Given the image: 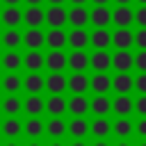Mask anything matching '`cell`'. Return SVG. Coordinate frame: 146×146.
Here are the masks:
<instances>
[{
    "mask_svg": "<svg viewBox=\"0 0 146 146\" xmlns=\"http://www.w3.org/2000/svg\"><path fill=\"white\" fill-rule=\"evenodd\" d=\"M27 146H41V144H39V141H32V144H27Z\"/></svg>",
    "mask_w": 146,
    "mask_h": 146,
    "instance_id": "cell-53",
    "label": "cell"
},
{
    "mask_svg": "<svg viewBox=\"0 0 146 146\" xmlns=\"http://www.w3.org/2000/svg\"><path fill=\"white\" fill-rule=\"evenodd\" d=\"M91 2H94V5H107L110 0H91Z\"/></svg>",
    "mask_w": 146,
    "mask_h": 146,
    "instance_id": "cell-48",
    "label": "cell"
},
{
    "mask_svg": "<svg viewBox=\"0 0 146 146\" xmlns=\"http://www.w3.org/2000/svg\"><path fill=\"white\" fill-rule=\"evenodd\" d=\"M89 130H91V135H94V137L103 139V137H107V135H110V130H112V123H110L105 116H98L96 121H91Z\"/></svg>",
    "mask_w": 146,
    "mask_h": 146,
    "instance_id": "cell-32",
    "label": "cell"
},
{
    "mask_svg": "<svg viewBox=\"0 0 146 146\" xmlns=\"http://www.w3.org/2000/svg\"><path fill=\"white\" fill-rule=\"evenodd\" d=\"M66 46H71V50H84L89 46V32L84 27H73L66 32Z\"/></svg>",
    "mask_w": 146,
    "mask_h": 146,
    "instance_id": "cell-3",
    "label": "cell"
},
{
    "mask_svg": "<svg viewBox=\"0 0 146 146\" xmlns=\"http://www.w3.org/2000/svg\"><path fill=\"white\" fill-rule=\"evenodd\" d=\"M89 87H91V91H96V94H105V91H110V87H112V78H110L105 71H96V75L89 78Z\"/></svg>",
    "mask_w": 146,
    "mask_h": 146,
    "instance_id": "cell-19",
    "label": "cell"
},
{
    "mask_svg": "<svg viewBox=\"0 0 146 146\" xmlns=\"http://www.w3.org/2000/svg\"><path fill=\"white\" fill-rule=\"evenodd\" d=\"M89 66L94 71H110L112 62H110V52L107 50H96L91 57H89Z\"/></svg>",
    "mask_w": 146,
    "mask_h": 146,
    "instance_id": "cell-23",
    "label": "cell"
},
{
    "mask_svg": "<svg viewBox=\"0 0 146 146\" xmlns=\"http://www.w3.org/2000/svg\"><path fill=\"white\" fill-rule=\"evenodd\" d=\"M2 66L7 68V71H18L21 66H23V57L18 55V50L14 48V50H7L5 55H2Z\"/></svg>",
    "mask_w": 146,
    "mask_h": 146,
    "instance_id": "cell-30",
    "label": "cell"
},
{
    "mask_svg": "<svg viewBox=\"0 0 146 146\" xmlns=\"http://www.w3.org/2000/svg\"><path fill=\"white\" fill-rule=\"evenodd\" d=\"M114 2H116V5H130L132 0H114Z\"/></svg>",
    "mask_w": 146,
    "mask_h": 146,
    "instance_id": "cell-46",
    "label": "cell"
},
{
    "mask_svg": "<svg viewBox=\"0 0 146 146\" xmlns=\"http://www.w3.org/2000/svg\"><path fill=\"white\" fill-rule=\"evenodd\" d=\"M43 89L50 94H64L66 91V75L62 71H50L48 78H43Z\"/></svg>",
    "mask_w": 146,
    "mask_h": 146,
    "instance_id": "cell-4",
    "label": "cell"
},
{
    "mask_svg": "<svg viewBox=\"0 0 146 146\" xmlns=\"http://www.w3.org/2000/svg\"><path fill=\"white\" fill-rule=\"evenodd\" d=\"M132 66L139 73H146V50H139L137 55H132Z\"/></svg>",
    "mask_w": 146,
    "mask_h": 146,
    "instance_id": "cell-38",
    "label": "cell"
},
{
    "mask_svg": "<svg viewBox=\"0 0 146 146\" xmlns=\"http://www.w3.org/2000/svg\"><path fill=\"white\" fill-rule=\"evenodd\" d=\"M137 2H139V5H146V0H137Z\"/></svg>",
    "mask_w": 146,
    "mask_h": 146,
    "instance_id": "cell-55",
    "label": "cell"
},
{
    "mask_svg": "<svg viewBox=\"0 0 146 146\" xmlns=\"http://www.w3.org/2000/svg\"><path fill=\"white\" fill-rule=\"evenodd\" d=\"M21 43H25L27 50H41L43 48V32H41V27H27L25 34H21Z\"/></svg>",
    "mask_w": 146,
    "mask_h": 146,
    "instance_id": "cell-6",
    "label": "cell"
},
{
    "mask_svg": "<svg viewBox=\"0 0 146 146\" xmlns=\"http://www.w3.org/2000/svg\"><path fill=\"white\" fill-rule=\"evenodd\" d=\"M66 132H71L73 137L82 139V137L89 132V123H87V119H84V116H75V119H71V123L66 125Z\"/></svg>",
    "mask_w": 146,
    "mask_h": 146,
    "instance_id": "cell-28",
    "label": "cell"
},
{
    "mask_svg": "<svg viewBox=\"0 0 146 146\" xmlns=\"http://www.w3.org/2000/svg\"><path fill=\"white\" fill-rule=\"evenodd\" d=\"M43 112H48L50 116H62L66 112V98L62 94H50L48 100H43Z\"/></svg>",
    "mask_w": 146,
    "mask_h": 146,
    "instance_id": "cell-7",
    "label": "cell"
},
{
    "mask_svg": "<svg viewBox=\"0 0 146 146\" xmlns=\"http://www.w3.org/2000/svg\"><path fill=\"white\" fill-rule=\"evenodd\" d=\"M21 130H23V125H21V121L16 119V116H9L5 123H2V132H5V137H18L21 135Z\"/></svg>",
    "mask_w": 146,
    "mask_h": 146,
    "instance_id": "cell-36",
    "label": "cell"
},
{
    "mask_svg": "<svg viewBox=\"0 0 146 146\" xmlns=\"http://www.w3.org/2000/svg\"><path fill=\"white\" fill-rule=\"evenodd\" d=\"M21 105H23V103H21V98H18L16 94H9V96L2 100V105H0V107H2V112H5V114L16 116V114L21 112Z\"/></svg>",
    "mask_w": 146,
    "mask_h": 146,
    "instance_id": "cell-34",
    "label": "cell"
},
{
    "mask_svg": "<svg viewBox=\"0 0 146 146\" xmlns=\"http://www.w3.org/2000/svg\"><path fill=\"white\" fill-rule=\"evenodd\" d=\"M112 46L116 50H130L132 48V32H130V27H116L112 32Z\"/></svg>",
    "mask_w": 146,
    "mask_h": 146,
    "instance_id": "cell-9",
    "label": "cell"
},
{
    "mask_svg": "<svg viewBox=\"0 0 146 146\" xmlns=\"http://www.w3.org/2000/svg\"><path fill=\"white\" fill-rule=\"evenodd\" d=\"M0 21L7 25V27H18L23 23V11L18 9V5H7L0 14Z\"/></svg>",
    "mask_w": 146,
    "mask_h": 146,
    "instance_id": "cell-14",
    "label": "cell"
},
{
    "mask_svg": "<svg viewBox=\"0 0 146 146\" xmlns=\"http://www.w3.org/2000/svg\"><path fill=\"white\" fill-rule=\"evenodd\" d=\"M89 21L94 23V27H107L112 23V11L105 7V5H96L91 11H89Z\"/></svg>",
    "mask_w": 146,
    "mask_h": 146,
    "instance_id": "cell-11",
    "label": "cell"
},
{
    "mask_svg": "<svg viewBox=\"0 0 146 146\" xmlns=\"http://www.w3.org/2000/svg\"><path fill=\"white\" fill-rule=\"evenodd\" d=\"M87 0H71V5H84Z\"/></svg>",
    "mask_w": 146,
    "mask_h": 146,
    "instance_id": "cell-49",
    "label": "cell"
},
{
    "mask_svg": "<svg viewBox=\"0 0 146 146\" xmlns=\"http://www.w3.org/2000/svg\"><path fill=\"white\" fill-rule=\"evenodd\" d=\"M23 130H25V135L32 137V139H39V137L46 132V130H43V121H41L39 116H30L27 123L23 125Z\"/></svg>",
    "mask_w": 146,
    "mask_h": 146,
    "instance_id": "cell-31",
    "label": "cell"
},
{
    "mask_svg": "<svg viewBox=\"0 0 146 146\" xmlns=\"http://www.w3.org/2000/svg\"><path fill=\"white\" fill-rule=\"evenodd\" d=\"M66 89H71L73 94H84L89 89V78L84 75V71H73L71 78H66Z\"/></svg>",
    "mask_w": 146,
    "mask_h": 146,
    "instance_id": "cell-13",
    "label": "cell"
},
{
    "mask_svg": "<svg viewBox=\"0 0 146 146\" xmlns=\"http://www.w3.org/2000/svg\"><path fill=\"white\" fill-rule=\"evenodd\" d=\"M132 112H137L139 116H146V94H139V98L132 100Z\"/></svg>",
    "mask_w": 146,
    "mask_h": 146,
    "instance_id": "cell-40",
    "label": "cell"
},
{
    "mask_svg": "<svg viewBox=\"0 0 146 146\" xmlns=\"http://www.w3.org/2000/svg\"><path fill=\"white\" fill-rule=\"evenodd\" d=\"M89 110H91L96 116H107L110 110H112V100H110L105 94H96V98L89 100Z\"/></svg>",
    "mask_w": 146,
    "mask_h": 146,
    "instance_id": "cell-20",
    "label": "cell"
},
{
    "mask_svg": "<svg viewBox=\"0 0 146 146\" xmlns=\"http://www.w3.org/2000/svg\"><path fill=\"white\" fill-rule=\"evenodd\" d=\"M21 107H23V110H25L30 116H39V114L43 112V98H41L39 94H30Z\"/></svg>",
    "mask_w": 146,
    "mask_h": 146,
    "instance_id": "cell-25",
    "label": "cell"
},
{
    "mask_svg": "<svg viewBox=\"0 0 146 146\" xmlns=\"http://www.w3.org/2000/svg\"><path fill=\"white\" fill-rule=\"evenodd\" d=\"M21 87H23V80L18 78V73H16V71H9V73L2 78V89H5L7 94H16Z\"/></svg>",
    "mask_w": 146,
    "mask_h": 146,
    "instance_id": "cell-33",
    "label": "cell"
},
{
    "mask_svg": "<svg viewBox=\"0 0 146 146\" xmlns=\"http://www.w3.org/2000/svg\"><path fill=\"white\" fill-rule=\"evenodd\" d=\"M23 87L27 94H41L43 91V75L39 71H30L27 78L23 80Z\"/></svg>",
    "mask_w": 146,
    "mask_h": 146,
    "instance_id": "cell-22",
    "label": "cell"
},
{
    "mask_svg": "<svg viewBox=\"0 0 146 146\" xmlns=\"http://www.w3.org/2000/svg\"><path fill=\"white\" fill-rule=\"evenodd\" d=\"M116 146H130V144H128V141H119Z\"/></svg>",
    "mask_w": 146,
    "mask_h": 146,
    "instance_id": "cell-51",
    "label": "cell"
},
{
    "mask_svg": "<svg viewBox=\"0 0 146 146\" xmlns=\"http://www.w3.org/2000/svg\"><path fill=\"white\" fill-rule=\"evenodd\" d=\"M110 62L116 71H130L132 68V55L130 50H116L114 55H110Z\"/></svg>",
    "mask_w": 146,
    "mask_h": 146,
    "instance_id": "cell-21",
    "label": "cell"
},
{
    "mask_svg": "<svg viewBox=\"0 0 146 146\" xmlns=\"http://www.w3.org/2000/svg\"><path fill=\"white\" fill-rule=\"evenodd\" d=\"M94 146H110V144H107V141H103V139H98V141H96Z\"/></svg>",
    "mask_w": 146,
    "mask_h": 146,
    "instance_id": "cell-44",
    "label": "cell"
},
{
    "mask_svg": "<svg viewBox=\"0 0 146 146\" xmlns=\"http://www.w3.org/2000/svg\"><path fill=\"white\" fill-rule=\"evenodd\" d=\"M23 66L27 71H41L43 68V52L41 50H27V55L23 57Z\"/></svg>",
    "mask_w": 146,
    "mask_h": 146,
    "instance_id": "cell-27",
    "label": "cell"
},
{
    "mask_svg": "<svg viewBox=\"0 0 146 146\" xmlns=\"http://www.w3.org/2000/svg\"><path fill=\"white\" fill-rule=\"evenodd\" d=\"M112 110L119 114V116H128L132 112V98L128 94H119L114 100H112Z\"/></svg>",
    "mask_w": 146,
    "mask_h": 146,
    "instance_id": "cell-26",
    "label": "cell"
},
{
    "mask_svg": "<svg viewBox=\"0 0 146 146\" xmlns=\"http://www.w3.org/2000/svg\"><path fill=\"white\" fill-rule=\"evenodd\" d=\"M112 23L116 27H130L132 25V9H130V5H116V9L112 11Z\"/></svg>",
    "mask_w": 146,
    "mask_h": 146,
    "instance_id": "cell-16",
    "label": "cell"
},
{
    "mask_svg": "<svg viewBox=\"0 0 146 146\" xmlns=\"http://www.w3.org/2000/svg\"><path fill=\"white\" fill-rule=\"evenodd\" d=\"M66 112H71L73 116H84L89 112V98L84 94H73L71 100H66Z\"/></svg>",
    "mask_w": 146,
    "mask_h": 146,
    "instance_id": "cell-8",
    "label": "cell"
},
{
    "mask_svg": "<svg viewBox=\"0 0 146 146\" xmlns=\"http://www.w3.org/2000/svg\"><path fill=\"white\" fill-rule=\"evenodd\" d=\"M43 66L48 71H64L66 68V52L64 50H48V55H43Z\"/></svg>",
    "mask_w": 146,
    "mask_h": 146,
    "instance_id": "cell-10",
    "label": "cell"
},
{
    "mask_svg": "<svg viewBox=\"0 0 146 146\" xmlns=\"http://www.w3.org/2000/svg\"><path fill=\"white\" fill-rule=\"evenodd\" d=\"M43 46H48L50 50H64L66 48V32L62 27H50L48 32H43Z\"/></svg>",
    "mask_w": 146,
    "mask_h": 146,
    "instance_id": "cell-2",
    "label": "cell"
},
{
    "mask_svg": "<svg viewBox=\"0 0 146 146\" xmlns=\"http://www.w3.org/2000/svg\"><path fill=\"white\" fill-rule=\"evenodd\" d=\"M46 2H48V5H64L66 0H46Z\"/></svg>",
    "mask_w": 146,
    "mask_h": 146,
    "instance_id": "cell-43",
    "label": "cell"
},
{
    "mask_svg": "<svg viewBox=\"0 0 146 146\" xmlns=\"http://www.w3.org/2000/svg\"><path fill=\"white\" fill-rule=\"evenodd\" d=\"M5 146H18V144H14V141H9V144H5Z\"/></svg>",
    "mask_w": 146,
    "mask_h": 146,
    "instance_id": "cell-54",
    "label": "cell"
},
{
    "mask_svg": "<svg viewBox=\"0 0 146 146\" xmlns=\"http://www.w3.org/2000/svg\"><path fill=\"white\" fill-rule=\"evenodd\" d=\"M112 130H114V135L116 137H130L132 135V123H130V119L128 116H119L116 121H114V125H112Z\"/></svg>",
    "mask_w": 146,
    "mask_h": 146,
    "instance_id": "cell-35",
    "label": "cell"
},
{
    "mask_svg": "<svg viewBox=\"0 0 146 146\" xmlns=\"http://www.w3.org/2000/svg\"><path fill=\"white\" fill-rule=\"evenodd\" d=\"M0 41H2V46H5L7 50H14V48L21 46V32H18L16 27H7V30L0 34Z\"/></svg>",
    "mask_w": 146,
    "mask_h": 146,
    "instance_id": "cell-29",
    "label": "cell"
},
{
    "mask_svg": "<svg viewBox=\"0 0 146 146\" xmlns=\"http://www.w3.org/2000/svg\"><path fill=\"white\" fill-rule=\"evenodd\" d=\"M89 43L96 48V50H107L110 43H112V34L107 27H96L91 34H89Z\"/></svg>",
    "mask_w": 146,
    "mask_h": 146,
    "instance_id": "cell-12",
    "label": "cell"
},
{
    "mask_svg": "<svg viewBox=\"0 0 146 146\" xmlns=\"http://www.w3.org/2000/svg\"><path fill=\"white\" fill-rule=\"evenodd\" d=\"M66 66L71 71H87L89 68V55L84 50H71V55H66Z\"/></svg>",
    "mask_w": 146,
    "mask_h": 146,
    "instance_id": "cell-17",
    "label": "cell"
},
{
    "mask_svg": "<svg viewBox=\"0 0 146 146\" xmlns=\"http://www.w3.org/2000/svg\"><path fill=\"white\" fill-rule=\"evenodd\" d=\"M66 23H71L73 27H84L89 23V9L84 5H73L71 9H66Z\"/></svg>",
    "mask_w": 146,
    "mask_h": 146,
    "instance_id": "cell-5",
    "label": "cell"
},
{
    "mask_svg": "<svg viewBox=\"0 0 146 146\" xmlns=\"http://www.w3.org/2000/svg\"><path fill=\"white\" fill-rule=\"evenodd\" d=\"M43 23L48 27H64L66 25V9L64 5H50L43 9Z\"/></svg>",
    "mask_w": 146,
    "mask_h": 146,
    "instance_id": "cell-1",
    "label": "cell"
},
{
    "mask_svg": "<svg viewBox=\"0 0 146 146\" xmlns=\"http://www.w3.org/2000/svg\"><path fill=\"white\" fill-rule=\"evenodd\" d=\"M139 146H146V141H141V144H139Z\"/></svg>",
    "mask_w": 146,
    "mask_h": 146,
    "instance_id": "cell-56",
    "label": "cell"
},
{
    "mask_svg": "<svg viewBox=\"0 0 146 146\" xmlns=\"http://www.w3.org/2000/svg\"><path fill=\"white\" fill-rule=\"evenodd\" d=\"M132 89H137L139 94H146V73H139L137 78H132Z\"/></svg>",
    "mask_w": 146,
    "mask_h": 146,
    "instance_id": "cell-41",
    "label": "cell"
},
{
    "mask_svg": "<svg viewBox=\"0 0 146 146\" xmlns=\"http://www.w3.org/2000/svg\"><path fill=\"white\" fill-rule=\"evenodd\" d=\"M43 130H46L52 139H59V137L66 135V123H64L62 116H52L48 123H43Z\"/></svg>",
    "mask_w": 146,
    "mask_h": 146,
    "instance_id": "cell-24",
    "label": "cell"
},
{
    "mask_svg": "<svg viewBox=\"0 0 146 146\" xmlns=\"http://www.w3.org/2000/svg\"><path fill=\"white\" fill-rule=\"evenodd\" d=\"M50 146H64V144H62V141H52Z\"/></svg>",
    "mask_w": 146,
    "mask_h": 146,
    "instance_id": "cell-52",
    "label": "cell"
},
{
    "mask_svg": "<svg viewBox=\"0 0 146 146\" xmlns=\"http://www.w3.org/2000/svg\"><path fill=\"white\" fill-rule=\"evenodd\" d=\"M71 146H87V144H84V141H73Z\"/></svg>",
    "mask_w": 146,
    "mask_h": 146,
    "instance_id": "cell-50",
    "label": "cell"
},
{
    "mask_svg": "<svg viewBox=\"0 0 146 146\" xmlns=\"http://www.w3.org/2000/svg\"><path fill=\"white\" fill-rule=\"evenodd\" d=\"M112 89L116 94H130L132 91V75H130V71H119L112 78Z\"/></svg>",
    "mask_w": 146,
    "mask_h": 146,
    "instance_id": "cell-18",
    "label": "cell"
},
{
    "mask_svg": "<svg viewBox=\"0 0 146 146\" xmlns=\"http://www.w3.org/2000/svg\"><path fill=\"white\" fill-rule=\"evenodd\" d=\"M25 2H27V5H41L43 0H25Z\"/></svg>",
    "mask_w": 146,
    "mask_h": 146,
    "instance_id": "cell-45",
    "label": "cell"
},
{
    "mask_svg": "<svg viewBox=\"0 0 146 146\" xmlns=\"http://www.w3.org/2000/svg\"><path fill=\"white\" fill-rule=\"evenodd\" d=\"M132 130H137L139 137H146V116H141V119L137 121V125H132Z\"/></svg>",
    "mask_w": 146,
    "mask_h": 146,
    "instance_id": "cell-42",
    "label": "cell"
},
{
    "mask_svg": "<svg viewBox=\"0 0 146 146\" xmlns=\"http://www.w3.org/2000/svg\"><path fill=\"white\" fill-rule=\"evenodd\" d=\"M132 46H137L139 50H146V27H139L132 34Z\"/></svg>",
    "mask_w": 146,
    "mask_h": 146,
    "instance_id": "cell-37",
    "label": "cell"
},
{
    "mask_svg": "<svg viewBox=\"0 0 146 146\" xmlns=\"http://www.w3.org/2000/svg\"><path fill=\"white\" fill-rule=\"evenodd\" d=\"M23 23L27 27H41L43 25V9H41V5H27V9L23 11Z\"/></svg>",
    "mask_w": 146,
    "mask_h": 146,
    "instance_id": "cell-15",
    "label": "cell"
},
{
    "mask_svg": "<svg viewBox=\"0 0 146 146\" xmlns=\"http://www.w3.org/2000/svg\"><path fill=\"white\" fill-rule=\"evenodd\" d=\"M2 2H5V5H18L21 0H2Z\"/></svg>",
    "mask_w": 146,
    "mask_h": 146,
    "instance_id": "cell-47",
    "label": "cell"
},
{
    "mask_svg": "<svg viewBox=\"0 0 146 146\" xmlns=\"http://www.w3.org/2000/svg\"><path fill=\"white\" fill-rule=\"evenodd\" d=\"M132 23H137L139 27H146V5H139V9L132 11Z\"/></svg>",
    "mask_w": 146,
    "mask_h": 146,
    "instance_id": "cell-39",
    "label": "cell"
}]
</instances>
